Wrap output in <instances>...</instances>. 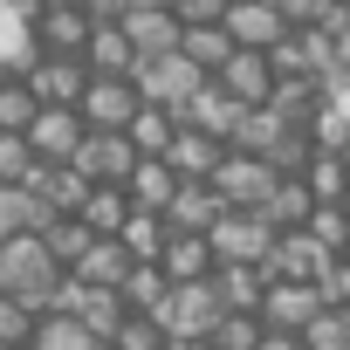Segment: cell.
Here are the masks:
<instances>
[{
  "mask_svg": "<svg viewBox=\"0 0 350 350\" xmlns=\"http://www.w3.org/2000/svg\"><path fill=\"white\" fill-rule=\"evenodd\" d=\"M69 282V268L49 254V241L42 234H21V241H0V295H21V302H35L42 316L55 309V288Z\"/></svg>",
  "mask_w": 350,
  "mask_h": 350,
  "instance_id": "6da1fadb",
  "label": "cell"
},
{
  "mask_svg": "<svg viewBox=\"0 0 350 350\" xmlns=\"http://www.w3.org/2000/svg\"><path fill=\"white\" fill-rule=\"evenodd\" d=\"M227 316H234V309L220 302L213 282H172V295H165V309H158L165 336H179V343H213V329H220Z\"/></svg>",
  "mask_w": 350,
  "mask_h": 350,
  "instance_id": "7a4b0ae2",
  "label": "cell"
},
{
  "mask_svg": "<svg viewBox=\"0 0 350 350\" xmlns=\"http://www.w3.org/2000/svg\"><path fill=\"white\" fill-rule=\"evenodd\" d=\"M131 83H137V96H144V103H158V110H172V117H186L213 76H206L200 62H186V55H158V62H137V69H131Z\"/></svg>",
  "mask_w": 350,
  "mask_h": 350,
  "instance_id": "3957f363",
  "label": "cell"
},
{
  "mask_svg": "<svg viewBox=\"0 0 350 350\" xmlns=\"http://www.w3.org/2000/svg\"><path fill=\"white\" fill-rule=\"evenodd\" d=\"M282 186V172L268 158H247V151H227V165L213 172V193L227 200V213H261Z\"/></svg>",
  "mask_w": 350,
  "mask_h": 350,
  "instance_id": "277c9868",
  "label": "cell"
},
{
  "mask_svg": "<svg viewBox=\"0 0 350 350\" xmlns=\"http://www.w3.org/2000/svg\"><path fill=\"white\" fill-rule=\"evenodd\" d=\"M206 241H213L220 268H268V254H275V241H282V234H275L261 213H227Z\"/></svg>",
  "mask_w": 350,
  "mask_h": 350,
  "instance_id": "5b68a950",
  "label": "cell"
},
{
  "mask_svg": "<svg viewBox=\"0 0 350 350\" xmlns=\"http://www.w3.org/2000/svg\"><path fill=\"white\" fill-rule=\"evenodd\" d=\"M28 90L42 110H83V90H90V62L83 55H42L28 69Z\"/></svg>",
  "mask_w": 350,
  "mask_h": 350,
  "instance_id": "8992f818",
  "label": "cell"
},
{
  "mask_svg": "<svg viewBox=\"0 0 350 350\" xmlns=\"http://www.w3.org/2000/svg\"><path fill=\"white\" fill-rule=\"evenodd\" d=\"M323 309H329V302H323L316 282H268V295H261V323L282 329V336H309V323H316Z\"/></svg>",
  "mask_w": 350,
  "mask_h": 350,
  "instance_id": "52a82bcc",
  "label": "cell"
},
{
  "mask_svg": "<svg viewBox=\"0 0 350 350\" xmlns=\"http://www.w3.org/2000/svg\"><path fill=\"white\" fill-rule=\"evenodd\" d=\"M137 110H144V96H137L131 76H90V90H83V124L90 131H131Z\"/></svg>",
  "mask_w": 350,
  "mask_h": 350,
  "instance_id": "ba28073f",
  "label": "cell"
},
{
  "mask_svg": "<svg viewBox=\"0 0 350 350\" xmlns=\"http://www.w3.org/2000/svg\"><path fill=\"white\" fill-rule=\"evenodd\" d=\"M336 268V254L309 234V227H295V234H282L275 241V254H268V282H316L323 288V275Z\"/></svg>",
  "mask_w": 350,
  "mask_h": 350,
  "instance_id": "9c48e42d",
  "label": "cell"
},
{
  "mask_svg": "<svg viewBox=\"0 0 350 350\" xmlns=\"http://www.w3.org/2000/svg\"><path fill=\"white\" fill-rule=\"evenodd\" d=\"M76 172H83L90 186H124L131 172H137V144L124 131H90L83 151H76Z\"/></svg>",
  "mask_w": 350,
  "mask_h": 350,
  "instance_id": "30bf717a",
  "label": "cell"
},
{
  "mask_svg": "<svg viewBox=\"0 0 350 350\" xmlns=\"http://www.w3.org/2000/svg\"><path fill=\"white\" fill-rule=\"evenodd\" d=\"M117 21H124V35H131L137 62H158V55H179V42H186V21L172 14V8H124Z\"/></svg>",
  "mask_w": 350,
  "mask_h": 350,
  "instance_id": "8fae6325",
  "label": "cell"
},
{
  "mask_svg": "<svg viewBox=\"0 0 350 350\" xmlns=\"http://www.w3.org/2000/svg\"><path fill=\"white\" fill-rule=\"evenodd\" d=\"M227 35H234L241 49H254V55H275L295 28L282 21L275 0H234V8H227Z\"/></svg>",
  "mask_w": 350,
  "mask_h": 350,
  "instance_id": "7c38bea8",
  "label": "cell"
},
{
  "mask_svg": "<svg viewBox=\"0 0 350 350\" xmlns=\"http://www.w3.org/2000/svg\"><path fill=\"white\" fill-rule=\"evenodd\" d=\"M213 83H220V90H227L241 110H268L282 76H275V55H254V49H241V55H234V62H227Z\"/></svg>",
  "mask_w": 350,
  "mask_h": 350,
  "instance_id": "4fadbf2b",
  "label": "cell"
},
{
  "mask_svg": "<svg viewBox=\"0 0 350 350\" xmlns=\"http://www.w3.org/2000/svg\"><path fill=\"white\" fill-rule=\"evenodd\" d=\"M35 8H42V0H0V69H8V76H28L42 62V49H35Z\"/></svg>",
  "mask_w": 350,
  "mask_h": 350,
  "instance_id": "5bb4252c",
  "label": "cell"
},
{
  "mask_svg": "<svg viewBox=\"0 0 350 350\" xmlns=\"http://www.w3.org/2000/svg\"><path fill=\"white\" fill-rule=\"evenodd\" d=\"M83 137H90L83 110H42V117L28 124V144H35V158H42V165H76Z\"/></svg>",
  "mask_w": 350,
  "mask_h": 350,
  "instance_id": "9a60e30c",
  "label": "cell"
},
{
  "mask_svg": "<svg viewBox=\"0 0 350 350\" xmlns=\"http://www.w3.org/2000/svg\"><path fill=\"white\" fill-rule=\"evenodd\" d=\"M96 14L90 8H35V49L42 55H83Z\"/></svg>",
  "mask_w": 350,
  "mask_h": 350,
  "instance_id": "2e32d148",
  "label": "cell"
},
{
  "mask_svg": "<svg viewBox=\"0 0 350 350\" xmlns=\"http://www.w3.org/2000/svg\"><path fill=\"white\" fill-rule=\"evenodd\" d=\"M227 137H213V131H193V124H179V137H172V151H165V165L179 172V179H213V172L227 165Z\"/></svg>",
  "mask_w": 350,
  "mask_h": 350,
  "instance_id": "e0dca14e",
  "label": "cell"
},
{
  "mask_svg": "<svg viewBox=\"0 0 350 350\" xmlns=\"http://www.w3.org/2000/svg\"><path fill=\"white\" fill-rule=\"evenodd\" d=\"M220 220H227V200L213 193V179H186L179 200H172V213H165L172 234H213Z\"/></svg>",
  "mask_w": 350,
  "mask_h": 350,
  "instance_id": "ac0fdd59",
  "label": "cell"
},
{
  "mask_svg": "<svg viewBox=\"0 0 350 350\" xmlns=\"http://www.w3.org/2000/svg\"><path fill=\"white\" fill-rule=\"evenodd\" d=\"M35 200L49 206V220H83V200H90V179H83V172L76 165H42L35 172Z\"/></svg>",
  "mask_w": 350,
  "mask_h": 350,
  "instance_id": "d6986e66",
  "label": "cell"
},
{
  "mask_svg": "<svg viewBox=\"0 0 350 350\" xmlns=\"http://www.w3.org/2000/svg\"><path fill=\"white\" fill-rule=\"evenodd\" d=\"M179 186H186V179H179V172H172L165 158H137V172L124 179L131 206H137V213H158V220L172 213V200H179Z\"/></svg>",
  "mask_w": 350,
  "mask_h": 350,
  "instance_id": "ffe728a7",
  "label": "cell"
},
{
  "mask_svg": "<svg viewBox=\"0 0 350 350\" xmlns=\"http://www.w3.org/2000/svg\"><path fill=\"white\" fill-rule=\"evenodd\" d=\"M83 62H90V76H131V69H137V49H131V35H124L117 14H96Z\"/></svg>",
  "mask_w": 350,
  "mask_h": 350,
  "instance_id": "44dd1931",
  "label": "cell"
},
{
  "mask_svg": "<svg viewBox=\"0 0 350 350\" xmlns=\"http://www.w3.org/2000/svg\"><path fill=\"white\" fill-rule=\"evenodd\" d=\"M158 268H165V282H213L220 275V254H213L206 234H172Z\"/></svg>",
  "mask_w": 350,
  "mask_h": 350,
  "instance_id": "7402d4cb",
  "label": "cell"
},
{
  "mask_svg": "<svg viewBox=\"0 0 350 350\" xmlns=\"http://www.w3.org/2000/svg\"><path fill=\"white\" fill-rule=\"evenodd\" d=\"M323 103H329V83H309V76H282V83H275V103H268V110H275L282 124L309 131Z\"/></svg>",
  "mask_w": 350,
  "mask_h": 350,
  "instance_id": "603a6c76",
  "label": "cell"
},
{
  "mask_svg": "<svg viewBox=\"0 0 350 350\" xmlns=\"http://www.w3.org/2000/svg\"><path fill=\"white\" fill-rule=\"evenodd\" d=\"M21 234H49V206L35 200V186H0V241Z\"/></svg>",
  "mask_w": 350,
  "mask_h": 350,
  "instance_id": "cb8c5ba5",
  "label": "cell"
},
{
  "mask_svg": "<svg viewBox=\"0 0 350 350\" xmlns=\"http://www.w3.org/2000/svg\"><path fill=\"white\" fill-rule=\"evenodd\" d=\"M241 117H247V110H241V103H234V96L220 90V83H206V90H200V103H193V110H186L179 124H193V131H213V137H227V144H234Z\"/></svg>",
  "mask_w": 350,
  "mask_h": 350,
  "instance_id": "d4e9b609",
  "label": "cell"
},
{
  "mask_svg": "<svg viewBox=\"0 0 350 350\" xmlns=\"http://www.w3.org/2000/svg\"><path fill=\"white\" fill-rule=\"evenodd\" d=\"M131 213H137V206H131L124 186H90V200H83V227H90L96 241H117Z\"/></svg>",
  "mask_w": 350,
  "mask_h": 350,
  "instance_id": "484cf974",
  "label": "cell"
},
{
  "mask_svg": "<svg viewBox=\"0 0 350 350\" xmlns=\"http://www.w3.org/2000/svg\"><path fill=\"white\" fill-rule=\"evenodd\" d=\"M179 55L186 62H200L206 76H220L234 55H241V42L227 35V21H213V28H186V42H179Z\"/></svg>",
  "mask_w": 350,
  "mask_h": 350,
  "instance_id": "4316f807",
  "label": "cell"
},
{
  "mask_svg": "<svg viewBox=\"0 0 350 350\" xmlns=\"http://www.w3.org/2000/svg\"><path fill=\"white\" fill-rule=\"evenodd\" d=\"M131 268H137V261H131V247H124V241H96V247L83 254L76 282H90V288H124V282H131Z\"/></svg>",
  "mask_w": 350,
  "mask_h": 350,
  "instance_id": "83f0119b",
  "label": "cell"
},
{
  "mask_svg": "<svg viewBox=\"0 0 350 350\" xmlns=\"http://www.w3.org/2000/svg\"><path fill=\"white\" fill-rule=\"evenodd\" d=\"M213 288H220V302H227L234 316H261L268 268H220V275H213Z\"/></svg>",
  "mask_w": 350,
  "mask_h": 350,
  "instance_id": "f1b7e54d",
  "label": "cell"
},
{
  "mask_svg": "<svg viewBox=\"0 0 350 350\" xmlns=\"http://www.w3.org/2000/svg\"><path fill=\"white\" fill-rule=\"evenodd\" d=\"M124 137L137 144V158H165V151H172V137H179V117L158 110V103H144V110L131 117V131H124Z\"/></svg>",
  "mask_w": 350,
  "mask_h": 350,
  "instance_id": "f546056e",
  "label": "cell"
},
{
  "mask_svg": "<svg viewBox=\"0 0 350 350\" xmlns=\"http://www.w3.org/2000/svg\"><path fill=\"white\" fill-rule=\"evenodd\" d=\"M309 213H316V200H309V186H302V179H282V186H275V200L261 206V220H268L275 234H295V227H309Z\"/></svg>",
  "mask_w": 350,
  "mask_h": 350,
  "instance_id": "4dcf8cb0",
  "label": "cell"
},
{
  "mask_svg": "<svg viewBox=\"0 0 350 350\" xmlns=\"http://www.w3.org/2000/svg\"><path fill=\"white\" fill-rule=\"evenodd\" d=\"M117 241L131 247V261H137V268H158V261H165V241H172V227H165L158 213H131Z\"/></svg>",
  "mask_w": 350,
  "mask_h": 350,
  "instance_id": "1f68e13d",
  "label": "cell"
},
{
  "mask_svg": "<svg viewBox=\"0 0 350 350\" xmlns=\"http://www.w3.org/2000/svg\"><path fill=\"white\" fill-rule=\"evenodd\" d=\"M302 186H309L316 206H343V200H350V165H343L336 151H316V165L302 172Z\"/></svg>",
  "mask_w": 350,
  "mask_h": 350,
  "instance_id": "d6a6232c",
  "label": "cell"
},
{
  "mask_svg": "<svg viewBox=\"0 0 350 350\" xmlns=\"http://www.w3.org/2000/svg\"><path fill=\"white\" fill-rule=\"evenodd\" d=\"M288 131H295V124H282L275 110H247L241 131H234V151H247V158H275V144H282Z\"/></svg>",
  "mask_w": 350,
  "mask_h": 350,
  "instance_id": "836d02e7",
  "label": "cell"
},
{
  "mask_svg": "<svg viewBox=\"0 0 350 350\" xmlns=\"http://www.w3.org/2000/svg\"><path fill=\"white\" fill-rule=\"evenodd\" d=\"M35 117H42V103H35L28 76H8V83H0V131H8V137H28Z\"/></svg>",
  "mask_w": 350,
  "mask_h": 350,
  "instance_id": "e575fe53",
  "label": "cell"
},
{
  "mask_svg": "<svg viewBox=\"0 0 350 350\" xmlns=\"http://www.w3.org/2000/svg\"><path fill=\"white\" fill-rule=\"evenodd\" d=\"M28 350H96V336L83 329V316H62V309H49Z\"/></svg>",
  "mask_w": 350,
  "mask_h": 350,
  "instance_id": "d590c367",
  "label": "cell"
},
{
  "mask_svg": "<svg viewBox=\"0 0 350 350\" xmlns=\"http://www.w3.org/2000/svg\"><path fill=\"white\" fill-rule=\"evenodd\" d=\"M42 329V309L21 302V295H0V350H28Z\"/></svg>",
  "mask_w": 350,
  "mask_h": 350,
  "instance_id": "8d00e7d4",
  "label": "cell"
},
{
  "mask_svg": "<svg viewBox=\"0 0 350 350\" xmlns=\"http://www.w3.org/2000/svg\"><path fill=\"white\" fill-rule=\"evenodd\" d=\"M42 241H49V254H55L69 275H76V268H83V254L96 247V234H90L83 220H49V234H42Z\"/></svg>",
  "mask_w": 350,
  "mask_h": 350,
  "instance_id": "74e56055",
  "label": "cell"
},
{
  "mask_svg": "<svg viewBox=\"0 0 350 350\" xmlns=\"http://www.w3.org/2000/svg\"><path fill=\"white\" fill-rule=\"evenodd\" d=\"M165 295H172L165 268H131V282H124V302H131V316H158V309H165Z\"/></svg>",
  "mask_w": 350,
  "mask_h": 350,
  "instance_id": "f35d334b",
  "label": "cell"
},
{
  "mask_svg": "<svg viewBox=\"0 0 350 350\" xmlns=\"http://www.w3.org/2000/svg\"><path fill=\"white\" fill-rule=\"evenodd\" d=\"M35 172H42L35 144H28V137H8V131H0V186H28Z\"/></svg>",
  "mask_w": 350,
  "mask_h": 350,
  "instance_id": "ab89813d",
  "label": "cell"
},
{
  "mask_svg": "<svg viewBox=\"0 0 350 350\" xmlns=\"http://www.w3.org/2000/svg\"><path fill=\"white\" fill-rule=\"evenodd\" d=\"M261 336H268L261 316H227V323L213 329V350H261Z\"/></svg>",
  "mask_w": 350,
  "mask_h": 350,
  "instance_id": "60d3db41",
  "label": "cell"
},
{
  "mask_svg": "<svg viewBox=\"0 0 350 350\" xmlns=\"http://www.w3.org/2000/svg\"><path fill=\"white\" fill-rule=\"evenodd\" d=\"M165 343H172V336H165L158 316H131V323L110 336V350H165Z\"/></svg>",
  "mask_w": 350,
  "mask_h": 350,
  "instance_id": "b9f144b4",
  "label": "cell"
},
{
  "mask_svg": "<svg viewBox=\"0 0 350 350\" xmlns=\"http://www.w3.org/2000/svg\"><path fill=\"white\" fill-rule=\"evenodd\" d=\"M302 343H309V350H350V309H323Z\"/></svg>",
  "mask_w": 350,
  "mask_h": 350,
  "instance_id": "7bdbcfd3",
  "label": "cell"
},
{
  "mask_svg": "<svg viewBox=\"0 0 350 350\" xmlns=\"http://www.w3.org/2000/svg\"><path fill=\"white\" fill-rule=\"evenodd\" d=\"M309 234H316L329 254H343V247H350V213H343V206H316V213H309Z\"/></svg>",
  "mask_w": 350,
  "mask_h": 350,
  "instance_id": "ee69618b",
  "label": "cell"
},
{
  "mask_svg": "<svg viewBox=\"0 0 350 350\" xmlns=\"http://www.w3.org/2000/svg\"><path fill=\"white\" fill-rule=\"evenodd\" d=\"M227 8H234V0H179L172 14H179L186 28H213V21H227Z\"/></svg>",
  "mask_w": 350,
  "mask_h": 350,
  "instance_id": "f6af8a7d",
  "label": "cell"
},
{
  "mask_svg": "<svg viewBox=\"0 0 350 350\" xmlns=\"http://www.w3.org/2000/svg\"><path fill=\"white\" fill-rule=\"evenodd\" d=\"M275 8H282V21H288V28H323L329 0H275Z\"/></svg>",
  "mask_w": 350,
  "mask_h": 350,
  "instance_id": "bcb514c9",
  "label": "cell"
},
{
  "mask_svg": "<svg viewBox=\"0 0 350 350\" xmlns=\"http://www.w3.org/2000/svg\"><path fill=\"white\" fill-rule=\"evenodd\" d=\"M261 350H309V343H302V336H282V329H268V336H261Z\"/></svg>",
  "mask_w": 350,
  "mask_h": 350,
  "instance_id": "7dc6e473",
  "label": "cell"
},
{
  "mask_svg": "<svg viewBox=\"0 0 350 350\" xmlns=\"http://www.w3.org/2000/svg\"><path fill=\"white\" fill-rule=\"evenodd\" d=\"M336 69H343V76H350V28H343V35H336Z\"/></svg>",
  "mask_w": 350,
  "mask_h": 350,
  "instance_id": "c3c4849f",
  "label": "cell"
},
{
  "mask_svg": "<svg viewBox=\"0 0 350 350\" xmlns=\"http://www.w3.org/2000/svg\"><path fill=\"white\" fill-rule=\"evenodd\" d=\"M124 8H179V0H117V14Z\"/></svg>",
  "mask_w": 350,
  "mask_h": 350,
  "instance_id": "681fc988",
  "label": "cell"
},
{
  "mask_svg": "<svg viewBox=\"0 0 350 350\" xmlns=\"http://www.w3.org/2000/svg\"><path fill=\"white\" fill-rule=\"evenodd\" d=\"M336 110H343V117H350V76H343V83H336Z\"/></svg>",
  "mask_w": 350,
  "mask_h": 350,
  "instance_id": "f907efd6",
  "label": "cell"
},
{
  "mask_svg": "<svg viewBox=\"0 0 350 350\" xmlns=\"http://www.w3.org/2000/svg\"><path fill=\"white\" fill-rule=\"evenodd\" d=\"M165 350H213V343H179V336H172V343H165Z\"/></svg>",
  "mask_w": 350,
  "mask_h": 350,
  "instance_id": "816d5d0a",
  "label": "cell"
},
{
  "mask_svg": "<svg viewBox=\"0 0 350 350\" xmlns=\"http://www.w3.org/2000/svg\"><path fill=\"white\" fill-rule=\"evenodd\" d=\"M336 261H343V268H350V247H343V254H336Z\"/></svg>",
  "mask_w": 350,
  "mask_h": 350,
  "instance_id": "f5cc1de1",
  "label": "cell"
},
{
  "mask_svg": "<svg viewBox=\"0 0 350 350\" xmlns=\"http://www.w3.org/2000/svg\"><path fill=\"white\" fill-rule=\"evenodd\" d=\"M329 8H350V0H329Z\"/></svg>",
  "mask_w": 350,
  "mask_h": 350,
  "instance_id": "db71d44e",
  "label": "cell"
},
{
  "mask_svg": "<svg viewBox=\"0 0 350 350\" xmlns=\"http://www.w3.org/2000/svg\"><path fill=\"white\" fill-rule=\"evenodd\" d=\"M343 165H350V144H343Z\"/></svg>",
  "mask_w": 350,
  "mask_h": 350,
  "instance_id": "11a10c76",
  "label": "cell"
},
{
  "mask_svg": "<svg viewBox=\"0 0 350 350\" xmlns=\"http://www.w3.org/2000/svg\"><path fill=\"white\" fill-rule=\"evenodd\" d=\"M0 83H8V69H0Z\"/></svg>",
  "mask_w": 350,
  "mask_h": 350,
  "instance_id": "9f6ffc18",
  "label": "cell"
},
{
  "mask_svg": "<svg viewBox=\"0 0 350 350\" xmlns=\"http://www.w3.org/2000/svg\"><path fill=\"white\" fill-rule=\"evenodd\" d=\"M96 350H110V343H96Z\"/></svg>",
  "mask_w": 350,
  "mask_h": 350,
  "instance_id": "6f0895ef",
  "label": "cell"
},
{
  "mask_svg": "<svg viewBox=\"0 0 350 350\" xmlns=\"http://www.w3.org/2000/svg\"><path fill=\"white\" fill-rule=\"evenodd\" d=\"M343 213H350V200H343Z\"/></svg>",
  "mask_w": 350,
  "mask_h": 350,
  "instance_id": "680465c9",
  "label": "cell"
}]
</instances>
